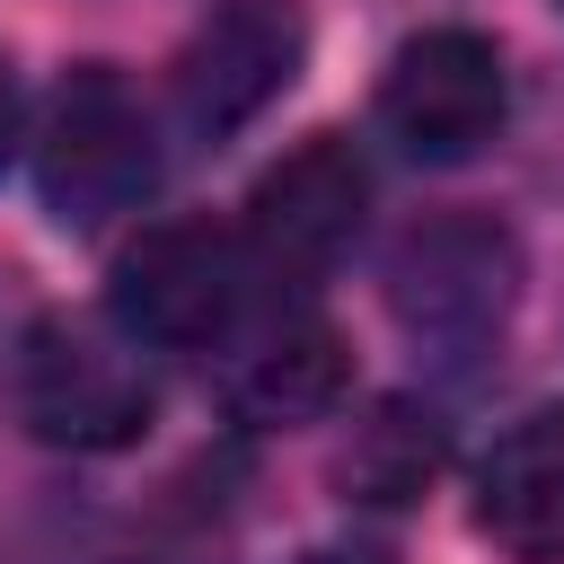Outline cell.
I'll list each match as a JSON object with an SVG mask.
<instances>
[{
  "mask_svg": "<svg viewBox=\"0 0 564 564\" xmlns=\"http://www.w3.org/2000/svg\"><path fill=\"white\" fill-rule=\"evenodd\" d=\"M35 194L62 229H106L159 194V123L115 62H79L35 141Z\"/></svg>",
  "mask_w": 564,
  "mask_h": 564,
  "instance_id": "obj_1",
  "label": "cell"
},
{
  "mask_svg": "<svg viewBox=\"0 0 564 564\" xmlns=\"http://www.w3.org/2000/svg\"><path fill=\"white\" fill-rule=\"evenodd\" d=\"M256 300V256L220 220H159L115 256L106 308L132 344L150 352H212L247 326Z\"/></svg>",
  "mask_w": 564,
  "mask_h": 564,
  "instance_id": "obj_2",
  "label": "cell"
},
{
  "mask_svg": "<svg viewBox=\"0 0 564 564\" xmlns=\"http://www.w3.org/2000/svg\"><path fill=\"white\" fill-rule=\"evenodd\" d=\"M9 397L44 449H123L159 414L141 344L123 326H88V317H35L18 335Z\"/></svg>",
  "mask_w": 564,
  "mask_h": 564,
  "instance_id": "obj_3",
  "label": "cell"
},
{
  "mask_svg": "<svg viewBox=\"0 0 564 564\" xmlns=\"http://www.w3.org/2000/svg\"><path fill=\"white\" fill-rule=\"evenodd\" d=\"M502 115H511V70L502 44L476 26H423L379 70V132L423 167L476 159L502 132Z\"/></svg>",
  "mask_w": 564,
  "mask_h": 564,
  "instance_id": "obj_4",
  "label": "cell"
},
{
  "mask_svg": "<svg viewBox=\"0 0 564 564\" xmlns=\"http://www.w3.org/2000/svg\"><path fill=\"white\" fill-rule=\"evenodd\" d=\"M520 300V238L485 212L414 220L388 256V308L423 344H485Z\"/></svg>",
  "mask_w": 564,
  "mask_h": 564,
  "instance_id": "obj_5",
  "label": "cell"
},
{
  "mask_svg": "<svg viewBox=\"0 0 564 564\" xmlns=\"http://www.w3.org/2000/svg\"><path fill=\"white\" fill-rule=\"evenodd\" d=\"M300 62H308V18L291 0H220L167 70L176 123L194 141H229L300 79Z\"/></svg>",
  "mask_w": 564,
  "mask_h": 564,
  "instance_id": "obj_6",
  "label": "cell"
},
{
  "mask_svg": "<svg viewBox=\"0 0 564 564\" xmlns=\"http://www.w3.org/2000/svg\"><path fill=\"white\" fill-rule=\"evenodd\" d=\"M361 212H370V159L344 141V132H308L300 150H282L256 194H247V256L282 282H317L352 238H361Z\"/></svg>",
  "mask_w": 564,
  "mask_h": 564,
  "instance_id": "obj_7",
  "label": "cell"
},
{
  "mask_svg": "<svg viewBox=\"0 0 564 564\" xmlns=\"http://www.w3.org/2000/svg\"><path fill=\"white\" fill-rule=\"evenodd\" d=\"M476 538L511 564H564V405H529L476 458Z\"/></svg>",
  "mask_w": 564,
  "mask_h": 564,
  "instance_id": "obj_8",
  "label": "cell"
},
{
  "mask_svg": "<svg viewBox=\"0 0 564 564\" xmlns=\"http://www.w3.org/2000/svg\"><path fill=\"white\" fill-rule=\"evenodd\" d=\"M344 397V335L317 308H282L229 352V405L238 423H317Z\"/></svg>",
  "mask_w": 564,
  "mask_h": 564,
  "instance_id": "obj_9",
  "label": "cell"
},
{
  "mask_svg": "<svg viewBox=\"0 0 564 564\" xmlns=\"http://www.w3.org/2000/svg\"><path fill=\"white\" fill-rule=\"evenodd\" d=\"M441 458H449L441 414L388 397V405H370V423H361L352 449H344V494H361V502H379V511H405V502L441 476Z\"/></svg>",
  "mask_w": 564,
  "mask_h": 564,
  "instance_id": "obj_10",
  "label": "cell"
},
{
  "mask_svg": "<svg viewBox=\"0 0 564 564\" xmlns=\"http://www.w3.org/2000/svg\"><path fill=\"white\" fill-rule=\"evenodd\" d=\"M18 123H26V88H18V70L0 62V167H9V150H18Z\"/></svg>",
  "mask_w": 564,
  "mask_h": 564,
  "instance_id": "obj_11",
  "label": "cell"
}]
</instances>
